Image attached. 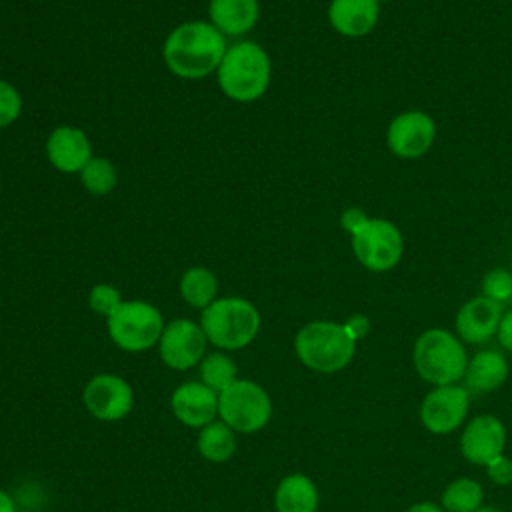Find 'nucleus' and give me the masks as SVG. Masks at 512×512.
Returning <instances> with one entry per match:
<instances>
[{"mask_svg":"<svg viewBox=\"0 0 512 512\" xmlns=\"http://www.w3.org/2000/svg\"><path fill=\"white\" fill-rule=\"evenodd\" d=\"M502 320V304L486 298L476 296L462 304L456 314V332L460 340L468 344H482L488 342L500 326Z\"/></svg>","mask_w":512,"mask_h":512,"instance_id":"nucleus-15","label":"nucleus"},{"mask_svg":"<svg viewBox=\"0 0 512 512\" xmlns=\"http://www.w3.org/2000/svg\"><path fill=\"white\" fill-rule=\"evenodd\" d=\"M80 178H82L84 188L98 196L112 192L118 182L116 168L106 158H90L88 164L80 170Z\"/></svg>","mask_w":512,"mask_h":512,"instance_id":"nucleus-25","label":"nucleus"},{"mask_svg":"<svg viewBox=\"0 0 512 512\" xmlns=\"http://www.w3.org/2000/svg\"><path fill=\"white\" fill-rule=\"evenodd\" d=\"M200 326L212 346L220 350H240L256 338L260 312L246 298H216L202 310Z\"/></svg>","mask_w":512,"mask_h":512,"instance_id":"nucleus-3","label":"nucleus"},{"mask_svg":"<svg viewBox=\"0 0 512 512\" xmlns=\"http://www.w3.org/2000/svg\"><path fill=\"white\" fill-rule=\"evenodd\" d=\"M352 252L370 272H388L396 268L404 254V236L400 228L386 218H370L352 234Z\"/></svg>","mask_w":512,"mask_h":512,"instance_id":"nucleus-8","label":"nucleus"},{"mask_svg":"<svg viewBox=\"0 0 512 512\" xmlns=\"http://www.w3.org/2000/svg\"><path fill=\"white\" fill-rule=\"evenodd\" d=\"M344 328L348 330V334L358 342L360 338H364L370 330V320L368 316L364 314H352L346 322H344Z\"/></svg>","mask_w":512,"mask_h":512,"instance_id":"nucleus-31","label":"nucleus"},{"mask_svg":"<svg viewBox=\"0 0 512 512\" xmlns=\"http://www.w3.org/2000/svg\"><path fill=\"white\" fill-rule=\"evenodd\" d=\"M216 292L218 280L214 272L204 266H192L180 278V296L192 308L204 310L216 300Z\"/></svg>","mask_w":512,"mask_h":512,"instance_id":"nucleus-22","label":"nucleus"},{"mask_svg":"<svg viewBox=\"0 0 512 512\" xmlns=\"http://www.w3.org/2000/svg\"><path fill=\"white\" fill-rule=\"evenodd\" d=\"M224 34L210 22H186L164 42V62L180 78H204L218 70L226 54Z\"/></svg>","mask_w":512,"mask_h":512,"instance_id":"nucleus-1","label":"nucleus"},{"mask_svg":"<svg viewBox=\"0 0 512 512\" xmlns=\"http://www.w3.org/2000/svg\"><path fill=\"white\" fill-rule=\"evenodd\" d=\"M436 140V122L424 110H406L396 114L386 130L390 152L404 160L422 158Z\"/></svg>","mask_w":512,"mask_h":512,"instance_id":"nucleus-11","label":"nucleus"},{"mask_svg":"<svg viewBox=\"0 0 512 512\" xmlns=\"http://www.w3.org/2000/svg\"><path fill=\"white\" fill-rule=\"evenodd\" d=\"M294 350L306 368L332 374L350 364L356 352V340L348 334L344 324L314 320L298 330Z\"/></svg>","mask_w":512,"mask_h":512,"instance_id":"nucleus-2","label":"nucleus"},{"mask_svg":"<svg viewBox=\"0 0 512 512\" xmlns=\"http://www.w3.org/2000/svg\"><path fill=\"white\" fill-rule=\"evenodd\" d=\"M380 18V4L376 0H330V26L348 38H360L374 30Z\"/></svg>","mask_w":512,"mask_h":512,"instance_id":"nucleus-17","label":"nucleus"},{"mask_svg":"<svg viewBox=\"0 0 512 512\" xmlns=\"http://www.w3.org/2000/svg\"><path fill=\"white\" fill-rule=\"evenodd\" d=\"M468 390L464 386L448 384L432 388L420 406V418L432 434H448L456 430L468 414Z\"/></svg>","mask_w":512,"mask_h":512,"instance_id":"nucleus-12","label":"nucleus"},{"mask_svg":"<svg viewBox=\"0 0 512 512\" xmlns=\"http://www.w3.org/2000/svg\"><path fill=\"white\" fill-rule=\"evenodd\" d=\"M376 2H378V4H382V2H388V0H376Z\"/></svg>","mask_w":512,"mask_h":512,"instance_id":"nucleus-36","label":"nucleus"},{"mask_svg":"<svg viewBox=\"0 0 512 512\" xmlns=\"http://www.w3.org/2000/svg\"><path fill=\"white\" fill-rule=\"evenodd\" d=\"M482 506V486L470 478L452 480L442 492L444 512H474Z\"/></svg>","mask_w":512,"mask_h":512,"instance_id":"nucleus-24","label":"nucleus"},{"mask_svg":"<svg viewBox=\"0 0 512 512\" xmlns=\"http://www.w3.org/2000/svg\"><path fill=\"white\" fill-rule=\"evenodd\" d=\"M486 472H488L490 480L500 484V486L512 484V460L506 458L504 454H500L494 460H490L486 464Z\"/></svg>","mask_w":512,"mask_h":512,"instance_id":"nucleus-29","label":"nucleus"},{"mask_svg":"<svg viewBox=\"0 0 512 512\" xmlns=\"http://www.w3.org/2000/svg\"><path fill=\"white\" fill-rule=\"evenodd\" d=\"M210 24L222 34L240 36L258 20V0H210Z\"/></svg>","mask_w":512,"mask_h":512,"instance_id":"nucleus-19","label":"nucleus"},{"mask_svg":"<svg viewBox=\"0 0 512 512\" xmlns=\"http://www.w3.org/2000/svg\"><path fill=\"white\" fill-rule=\"evenodd\" d=\"M200 382L212 388L216 394L224 392L234 380H238L236 362L226 352H210L198 364Z\"/></svg>","mask_w":512,"mask_h":512,"instance_id":"nucleus-23","label":"nucleus"},{"mask_svg":"<svg viewBox=\"0 0 512 512\" xmlns=\"http://www.w3.org/2000/svg\"><path fill=\"white\" fill-rule=\"evenodd\" d=\"M506 444V430L504 424L492 416L482 414L472 418L460 438V450L466 460L472 464L486 466L490 460L502 454Z\"/></svg>","mask_w":512,"mask_h":512,"instance_id":"nucleus-14","label":"nucleus"},{"mask_svg":"<svg viewBox=\"0 0 512 512\" xmlns=\"http://www.w3.org/2000/svg\"><path fill=\"white\" fill-rule=\"evenodd\" d=\"M404 512H444V508H440V506H436V504H432V502H418V504L410 506V508L404 510Z\"/></svg>","mask_w":512,"mask_h":512,"instance_id":"nucleus-34","label":"nucleus"},{"mask_svg":"<svg viewBox=\"0 0 512 512\" xmlns=\"http://www.w3.org/2000/svg\"><path fill=\"white\" fill-rule=\"evenodd\" d=\"M88 304L96 314L108 318L122 304V296L112 284H96L88 294Z\"/></svg>","mask_w":512,"mask_h":512,"instance_id":"nucleus-27","label":"nucleus"},{"mask_svg":"<svg viewBox=\"0 0 512 512\" xmlns=\"http://www.w3.org/2000/svg\"><path fill=\"white\" fill-rule=\"evenodd\" d=\"M206 344L208 340L200 324L176 318L164 326L158 340V354L168 368L184 372L200 364L206 356Z\"/></svg>","mask_w":512,"mask_h":512,"instance_id":"nucleus-9","label":"nucleus"},{"mask_svg":"<svg viewBox=\"0 0 512 512\" xmlns=\"http://www.w3.org/2000/svg\"><path fill=\"white\" fill-rule=\"evenodd\" d=\"M474 512H500V510H496V508H492V506H480V508H476Z\"/></svg>","mask_w":512,"mask_h":512,"instance_id":"nucleus-35","label":"nucleus"},{"mask_svg":"<svg viewBox=\"0 0 512 512\" xmlns=\"http://www.w3.org/2000/svg\"><path fill=\"white\" fill-rule=\"evenodd\" d=\"M0 512H18L14 498L0 488Z\"/></svg>","mask_w":512,"mask_h":512,"instance_id":"nucleus-33","label":"nucleus"},{"mask_svg":"<svg viewBox=\"0 0 512 512\" xmlns=\"http://www.w3.org/2000/svg\"><path fill=\"white\" fill-rule=\"evenodd\" d=\"M416 372L430 384H456L468 366L464 344L458 336L444 328H430L422 332L412 352Z\"/></svg>","mask_w":512,"mask_h":512,"instance_id":"nucleus-5","label":"nucleus"},{"mask_svg":"<svg viewBox=\"0 0 512 512\" xmlns=\"http://www.w3.org/2000/svg\"><path fill=\"white\" fill-rule=\"evenodd\" d=\"M318 502L320 496L316 484L300 472L284 476L274 492L276 512H316Z\"/></svg>","mask_w":512,"mask_h":512,"instance_id":"nucleus-20","label":"nucleus"},{"mask_svg":"<svg viewBox=\"0 0 512 512\" xmlns=\"http://www.w3.org/2000/svg\"><path fill=\"white\" fill-rule=\"evenodd\" d=\"M178 422L190 428H202L218 418V394L200 380H188L174 388L170 398Z\"/></svg>","mask_w":512,"mask_h":512,"instance_id":"nucleus-13","label":"nucleus"},{"mask_svg":"<svg viewBox=\"0 0 512 512\" xmlns=\"http://www.w3.org/2000/svg\"><path fill=\"white\" fill-rule=\"evenodd\" d=\"M498 340L500 344L512 352V310L504 312L502 314V320H500V326H498Z\"/></svg>","mask_w":512,"mask_h":512,"instance_id":"nucleus-32","label":"nucleus"},{"mask_svg":"<svg viewBox=\"0 0 512 512\" xmlns=\"http://www.w3.org/2000/svg\"><path fill=\"white\" fill-rule=\"evenodd\" d=\"M196 448L202 458L214 464H222L232 458L236 450V432L220 418L202 426L196 438Z\"/></svg>","mask_w":512,"mask_h":512,"instance_id":"nucleus-21","label":"nucleus"},{"mask_svg":"<svg viewBox=\"0 0 512 512\" xmlns=\"http://www.w3.org/2000/svg\"><path fill=\"white\" fill-rule=\"evenodd\" d=\"M482 296L504 304L512 298V270L506 268H492L482 278Z\"/></svg>","mask_w":512,"mask_h":512,"instance_id":"nucleus-26","label":"nucleus"},{"mask_svg":"<svg viewBox=\"0 0 512 512\" xmlns=\"http://www.w3.org/2000/svg\"><path fill=\"white\" fill-rule=\"evenodd\" d=\"M164 326L160 310L142 300H122L108 316V334L126 352H144L158 344Z\"/></svg>","mask_w":512,"mask_h":512,"instance_id":"nucleus-7","label":"nucleus"},{"mask_svg":"<svg viewBox=\"0 0 512 512\" xmlns=\"http://www.w3.org/2000/svg\"><path fill=\"white\" fill-rule=\"evenodd\" d=\"M20 112H22L20 92L12 84L0 80V128L12 124L20 116Z\"/></svg>","mask_w":512,"mask_h":512,"instance_id":"nucleus-28","label":"nucleus"},{"mask_svg":"<svg viewBox=\"0 0 512 512\" xmlns=\"http://www.w3.org/2000/svg\"><path fill=\"white\" fill-rule=\"evenodd\" d=\"M82 402L86 410L102 422H118L126 418L134 408V390L130 382L118 374H96L84 390Z\"/></svg>","mask_w":512,"mask_h":512,"instance_id":"nucleus-10","label":"nucleus"},{"mask_svg":"<svg viewBox=\"0 0 512 512\" xmlns=\"http://www.w3.org/2000/svg\"><path fill=\"white\" fill-rule=\"evenodd\" d=\"M368 220H370V216H368L362 208H358V206H350V208H346V210L340 214V224H342V228H344L350 236L356 234Z\"/></svg>","mask_w":512,"mask_h":512,"instance_id":"nucleus-30","label":"nucleus"},{"mask_svg":"<svg viewBox=\"0 0 512 512\" xmlns=\"http://www.w3.org/2000/svg\"><path fill=\"white\" fill-rule=\"evenodd\" d=\"M272 416L270 394L254 380L238 378L218 394V418L236 434L262 430Z\"/></svg>","mask_w":512,"mask_h":512,"instance_id":"nucleus-6","label":"nucleus"},{"mask_svg":"<svg viewBox=\"0 0 512 512\" xmlns=\"http://www.w3.org/2000/svg\"><path fill=\"white\" fill-rule=\"evenodd\" d=\"M270 58L254 42H238L226 50L218 66V84L222 92L236 102L260 98L270 84Z\"/></svg>","mask_w":512,"mask_h":512,"instance_id":"nucleus-4","label":"nucleus"},{"mask_svg":"<svg viewBox=\"0 0 512 512\" xmlns=\"http://www.w3.org/2000/svg\"><path fill=\"white\" fill-rule=\"evenodd\" d=\"M46 154L60 172H80L92 158V148L80 128L60 126L48 136Z\"/></svg>","mask_w":512,"mask_h":512,"instance_id":"nucleus-16","label":"nucleus"},{"mask_svg":"<svg viewBox=\"0 0 512 512\" xmlns=\"http://www.w3.org/2000/svg\"><path fill=\"white\" fill-rule=\"evenodd\" d=\"M508 378V362L504 354L496 350H482L468 360L464 380L466 388L478 394L492 392L500 388Z\"/></svg>","mask_w":512,"mask_h":512,"instance_id":"nucleus-18","label":"nucleus"}]
</instances>
